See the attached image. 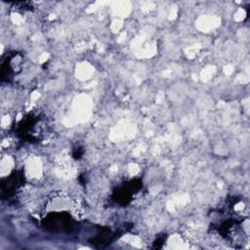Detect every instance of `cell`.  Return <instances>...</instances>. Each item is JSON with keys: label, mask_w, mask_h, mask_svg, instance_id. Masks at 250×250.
Returning a JSON list of instances; mask_svg holds the SVG:
<instances>
[{"label": "cell", "mask_w": 250, "mask_h": 250, "mask_svg": "<svg viewBox=\"0 0 250 250\" xmlns=\"http://www.w3.org/2000/svg\"><path fill=\"white\" fill-rule=\"evenodd\" d=\"M142 182L140 180H133L122 187L115 188L112 196L114 200L121 205H127L132 198V194L140 190L142 188Z\"/></svg>", "instance_id": "cell-2"}, {"label": "cell", "mask_w": 250, "mask_h": 250, "mask_svg": "<svg viewBox=\"0 0 250 250\" xmlns=\"http://www.w3.org/2000/svg\"><path fill=\"white\" fill-rule=\"evenodd\" d=\"M23 183V176L21 172L14 171L7 180H3L2 182V196L5 195L7 197L12 196L16 189L20 188Z\"/></svg>", "instance_id": "cell-3"}, {"label": "cell", "mask_w": 250, "mask_h": 250, "mask_svg": "<svg viewBox=\"0 0 250 250\" xmlns=\"http://www.w3.org/2000/svg\"><path fill=\"white\" fill-rule=\"evenodd\" d=\"M164 240H165V239H164L163 237H159L158 239H156V240L154 241V243H153V248H160V247L162 246Z\"/></svg>", "instance_id": "cell-4"}, {"label": "cell", "mask_w": 250, "mask_h": 250, "mask_svg": "<svg viewBox=\"0 0 250 250\" xmlns=\"http://www.w3.org/2000/svg\"><path fill=\"white\" fill-rule=\"evenodd\" d=\"M82 154H83V150L81 149V148H76L74 151H73V157L75 158V159H79V158H81V156H82Z\"/></svg>", "instance_id": "cell-5"}, {"label": "cell", "mask_w": 250, "mask_h": 250, "mask_svg": "<svg viewBox=\"0 0 250 250\" xmlns=\"http://www.w3.org/2000/svg\"><path fill=\"white\" fill-rule=\"evenodd\" d=\"M43 225L52 230H66L72 231L75 228V222L71 219L70 215L66 212L51 213L44 220Z\"/></svg>", "instance_id": "cell-1"}]
</instances>
